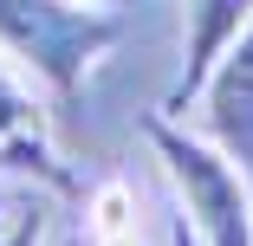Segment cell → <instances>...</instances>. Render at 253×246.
<instances>
[{
    "instance_id": "cell-1",
    "label": "cell",
    "mask_w": 253,
    "mask_h": 246,
    "mask_svg": "<svg viewBox=\"0 0 253 246\" xmlns=\"http://www.w3.org/2000/svg\"><path fill=\"white\" fill-rule=\"evenodd\" d=\"M124 39L111 7L91 0H0V52H7L52 104L78 97L91 65Z\"/></svg>"
},
{
    "instance_id": "cell-2",
    "label": "cell",
    "mask_w": 253,
    "mask_h": 246,
    "mask_svg": "<svg viewBox=\"0 0 253 246\" xmlns=\"http://www.w3.org/2000/svg\"><path fill=\"white\" fill-rule=\"evenodd\" d=\"M149 149L175 188V214L195 246H253V175L234 156H221L201 130H175L169 117L149 123Z\"/></svg>"
},
{
    "instance_id": "cell-3",
    "label": "cell",
    "mask_w": 253,
    "mask_h": 246,
    "mask_svg": "<svg viewBox=\"0 0 253 246\" xmlns=\"http://www.w3.org/2000/svg\"><path fill=\"white\" fill-rule=\"evenodd\" d=\"M52 97H45L7 52H0V175H20L39 188H65V162L52 142Z\"/></svg>"
},
{
    "instance_id": "cell-4",
    "label": "cell",
    "mask_w": 253,
    "mask_h": 246,
    "mask_svg": "<svg viewBox=\"0 0 253 246\" xmlns=\"http://www.w3.org/2000/svg\"><path fill=\"white\" fill-rule=\"evenodd\" d=\"M188 110H201V136L253 175V20L214 52L201 91L188 97ZM188 110H182V117H188Z\"/></svg>"
},
{
    "instance_id": "cell-5",
    "label": "cell",
    "mask_w": 253,
    "mask_h": 246,
    "mask_svg": "<svg viewBox=\"0 0 253 246\" xmlns=\"http://www.w3.org/2000/svg\"><path fill=\"white\" fill-rule=\"evenodd\" d=\"M253 20V0H188L182 7V71H175V84H169V117H182L188 110V97L201 91V78H208V65H214V52Z\"/></svg>"
},
{
    "instance_id": "cell-6",
    "label": "cell",
    "mask_w": 253,
    "mask_h": 246,
    "mask_svg": "<svg viewBox=\"0 0 253 246\" xmlns=\"http://www.w3.org/2000/svg\"><path fill=\"white\" fill-rule=\"evenodd\" d=\"M39 233H45L39 208H20V214H7V220H0V246H39Z\"/></svg>"
},
{
    "instance_id": "cell-7",
    "label": "cell",
    "mask_w": 253,
    "mask_h": 246,
    "mask_svg": "<svg viewBox=\"0 0 253 246\" xmlns=\"http://www.w3.org/2000/svg\"><path fill=\"white\" fill-rule=\"evenodd\" d=\"M169 246H195V233L182 227V214H175V227H169Z\"/></svg>"
},
{
    "instance_id": "cell-8",
    "label": "cell",
    "mask_w": 253,
    "mask_h": 246,
    "mask_svg": "<svg viewBox=\"0 0 253 246\" xmlns=\"http://www.w3.org/2000/svg\"><path fill=\"white\" fill-rule=\"evenodd\" d=\"M7 214H13V208H7V188H0V220H7Z\"/></svg>"
},
{
    "instance_id": "cell-9",
    "label": "cell",
    "mask_w": 253,
    "mask_h": 246,
    "mask_svg": "<svg viewBox=\"0 0 253 246\" xmlns=\"http://www.w3.org/2000/svg\"><path fill=\"white\" fill-rule=\"evenodd\" d=\"M91 7H117V0H91Z\"/></svg>"
}]
</instances>
